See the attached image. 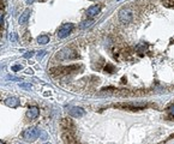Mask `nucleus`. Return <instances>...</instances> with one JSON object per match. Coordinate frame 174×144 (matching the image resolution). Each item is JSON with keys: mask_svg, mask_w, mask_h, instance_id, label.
<instances>
[{"mask_svg": "<svg viewBox=\"0 0 174 144\" xmlns=\"http://www.w3.org/2000/svg\"><path fill=\"white\" fill-rule=\"evenodd\" d=\"M41 134V130L38 127H29L24 131L23 133V138L28 142H33L38 138V136Z\"/></svg>", "mask_w": 174, "mask_h": 144, "instance_id": "f257e3e1", "label": "nucleus"}, {"mask_svg": "<svg viewBox=\"0 0 174 144\" xmlns=\"http://www.w3.org/2000/svg\"><path fill=\"white\" fill-rule=\"evenodd\" d=\"M72 29H73V24L72 23H66V24H63L60 28H59V30H58V34L56 36L59 37V38H65L67 37L71 31H72Z\"/></svg>", "mask_w": 174, "mask_h": 144, "instance_id": "f03ea898", "label": "nucleus"}, {"mask_svg": "<svg viewBox=\"0 0 174 144\" xmlns=\"http://www.w3.org/2000/svg\"><path fill=\"white\" fill-rule=\"evenodd\" d=\"M119 19L122 24H127L132 21V12L127 8H124L119 12Z\"/></svg>", "mask_w": 174, "mask_h": 144, "instance_id": "7ed1b4c3", "label": "nucleus"}, {"mask_svg": "<svg viewBox=\"0 0 174 144\" xmlns=\"http://www.w3.org/2000/svg\"><path fill=\"white\" fill-rule=\"evenodd\" d=\"M58 58H60V59H73V58H77V54L69 48H65L58 54Z\"/></svg>", "mask_w": 174, "mask_h": 144, "instance_id": "20e7f679", "label": "nucleus"}, {"mask_svg": "<svg viewBox=\"0 0 174 144\" xmlns=\"http://www.w3.org/2000/svg\"><path fill=\"white\" fill-rule=\"evenodd\" d=\"M77 66H64V67H56V69H52V72L55 74H65L70 73L71 71L76 70Z\"/></svg>", "mask_w": 174, "mask_h": 144, "instance_id": "39448f33", "label": "nucleus"}, {"mask_svg": "<svg viewBox=\"0 0 174 144\" xmlns=\"http://www.w3.org/2000/svg\"><path fill=\"white\" fill-rule=\"evenodd\" d=\"M100 10H101V8H100L99 5H93V6H90L88 10H86V16H88L89 18H93V17H95V16L99 15Z\"/></svg>", "mask_w": 174, "mask_h": 144, "instance_id": "423d86ee", "label": "nucleus"}, {"mask_svg": "<svg viewBox=\"0 0 174 144\" xmlns=\"http://www.w3.org/2000/svg\"><path fill=\"white\" fill-rule=\"evenodd\" d=\"M5 104L7 107H11V108H16L21 104V101H19L17 97H7L5 100Z\"/></svg>", "mask_w": 174, "mask_h": 144, "instance_id": "0eeeda50", "label": "nucleus"}, {"mask_svg": "<svg viewBox=\"0 0 174 144\" xmlns=\"http://www.w3.org/2000/svg\"><path fill=\"white\" fill-rule=\"evenodd\" d=\"M84 113H85L84 109L81 108V107H72L71 111H70V114L72 115V117H74V118H81V117H83Z\"/></svg>", "mask_w": 174, "mask_h": 144, "instance_id": "6e6552de", "label": "nucleus"}, {"mask_svg": "<svg viewBox=\"0 0 174 144\" xmlns=\"http://www.w3.org/2000/svg\"><path fill=\"white\" fill-rule=\"evenodd\" d=\"M38 114H40V111H38V108L37 107H30L28 109V112H26V115L30 119H36L37 117H38Z\"/></svg>", "mask_w": 174, "mask_h": 144, "instance_id": "1a4fd4ad", "label": "nucleus"}, {"mask_svg": "<svg viewBox=\"0 0 174 144\" xmlns=\"http://www.w3.org/2000/svg\"><path fill=\"white\" fill-rule=\"evenodd\" d=\"M29 16H30V10H25V11L21 15V17H19L18 23L19 24H25L28 22V19H29Z\"/></svg>", "mask_w": 174, "mask_h": 144, "instance_id": "9d476101", "label": "nucleus"}, {"mask_svg": "<svg viewBox=\"0 0 174 144\" xmlns=\"http://www.w3.org/2000/svg\"><path fill=\"white\" fill-rule=\"evenodd\" d=\"M37 42L40 45H47L48 42H49V36L48 35H41L37 37Z\"/></svg>", "mask_w": 174, "mask_h": 144, "instance_id": "9b49d317", "label": "nucleus"}, {"mask_svg": "<svg viewBox=\"0 0 174 144\" xmlns=\"http://www.w3.org/2000/svg\"><path fill=\"white\" fill-rule=\"evenodd\" d=\"M93 24H94V21H93V19H88V21L82 22L81 25H79V28H81V29H86V28H90Z\"/></svg>", "mask_w": 174, "mask_h": 144, "instance_id": "f8f14e48", "label": "nucleus"}, {"mask_svg": "<svg viewBox=\"0 0 174 144\" xmlns=\"http://www.w3.org/2000/svg\"><path fill=\"white\" fill-rule=\"evenodd\" d=\"M21 88H24V89H31V84H24V83H21L19 84Z\"/></svg>", "mask_w": 174, "mask_h": 144, "instance_id": "ddd939ff", "label": "nucleus"}, {"mask_svg": "<svg viewBox=\"0 0 174 144\" xmlns=\"http://www.w3.org/2000/svg\"><path fill=\"white\" fill-rule=\"evenodd\" d=\"M19 70H22V66H21V65L12 66V71H19Z\"/></svg>", "mask_w": 174, "mask_h": 144, "instance_id": "4468645a", "label": "nucleus"}, {"mask_svg": "<svg viewBox=\"0 0 174 144\" xmlns=\"http://www.w3.org/2000/svg\"><path fill=\"white\" fill-rule=\"evenodd\" d=\"M34 55V52H28L26 54H24V58H31Z\"/></svg>", "mask_w": 174, "mask_h": 144, "instance_id": "2eb2a0df", "label": "nucleus"}, {"mask_svg": "<svg viewBox=\"0 0 174 144\" xmlns=\"http://www.w3.org/2000/svg\"><path fill=\"white\" fill-rule=\"evenodd\" d=\"M169 113L173 115V117H174V106H172V107L169 108Z\"/></svg>", "mask_w": 174, "mask_h": 144, "instance_id": "dca6fc26", "label": "nucleus"}, {"mask_svg": "<svg viewBox=\"0 0 174 144\" xmlns=\"http://www.w3.org/2000/svg\"><path fill=\"white\" fill-rule=\"evenodd\" d=\"M40 53H41V54H38V55H37V58H38V59H41V58L45 55V53H46V52H45V51H42V52H40Z\"/></svg>", "mask_w": 174, "mask_h": 144, "instance_id": "f3484780", "label": "nucleus"}, {"mask_svg": "<svg viewBox=\"0 0 174 144\" xmlns=\"http://www.w3.org/2000/svg\"><path fill=\"white\" fill-rule=\"evenodd\" d=\"M4 8V0H0V11Z\"/></svg>", "mask_w": 174, "mask_h": 144, "instance_id": "a211bd4d", "label": "nucleus"}, {"mask_svg": "<svg viewBox=\"0 0 174 144\" xmlns=\"http://www.w3.org/2000/svg\"><path fill=\"white\" fill-rule=\"evenodd\" d=\"M26 73H29V74H33L34 72H33V70H28V71H26Z\"/></svg>", "mask_w": 174, "mask_h": 144, "instance_id": "6ab92c4d", "label": "nucleus"}, {"mask_svg": "<svg viewBox=\"0 0 174 144\" xmlns=\"http://www.w3.org/2000/svg\"><path fill=\"white\" fill-rule=\"evenodd\" d=\"M45 144H51V143H45Z\"/></svg>", "mask_w": 174, "mask_h": 144, "instance_id": "aec40b11", "label": "nucleus"}, {"mask_svg": "<svg viewBox=\"0 0 174 144\" xmlns=\"http://www.w3.org/2000/svg\"><path fill=\"white\" fill-rule=\"evenodd\" d=\"M0 144H4V143H1V142H0Z\"/></svg>", "mask_w": 174, "mask_h": 144, "instance_id": "412c9836", "label": "nucleus"}]
</instances>
